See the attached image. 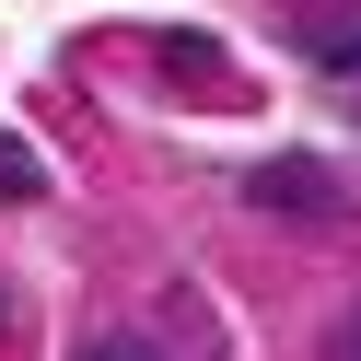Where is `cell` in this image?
I'll list each match as a JSON object with an SVG mask.
<instances>
[{"instance_id":"1","label":"cell","mask_w":361,"mask_h":361,"mask_svg":"<svg viewBox=\"0 0 361 361\" xmlns=\"http://www.w3.org/2000/svg\"><path fill=\"white\" fill-rule=\"evenodd\" d=\"M245 198H257V210H303V221H326V210H338V175L291 152V164H257V175H245Z\"/></svg>"},{"instance_id":"2","label":"cell","mask_w":361,"mask_h":361,"mask_svg":"<svg viewBox=\"0 0 361 361\" xmlns=\"http://www.w3.org/2000/svg\"><path fill=\"white\" fill-rule=\"evenodd\" d=\"M0 198H47V164H35L24 140H0Z\"/></svg>"},{"instance_id":"3","label":"cell","mask_w":361,"mask_h":361,"mask_svg":"<svg viewBox=\"0 0 361 361\" xmlns=\"http://www.w3.org/2000/svg\"><path fill=\"white\" fill-rule=\"evenodd\" d=\"M314 361H361V314H338V326H326V350H314Z\"/></svg>"},{"instance_id":"4","label":"cell","mask_w":361,"mask_h":361,"mask_svg":"<svg viewBox=\"0 0 361 361\" xmlns=\"http://www.w3.org/2000/svg\"><path fill=\"white\" fill-rule=\"evenodd\" d=\"M82 361H152V350H128V338H105V350H82Z\"/></svg>"}]
</instances>
